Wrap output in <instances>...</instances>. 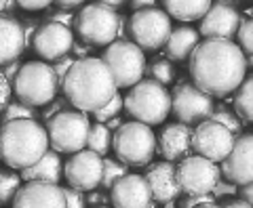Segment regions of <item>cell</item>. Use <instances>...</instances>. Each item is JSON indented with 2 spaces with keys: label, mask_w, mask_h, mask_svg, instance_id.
Returning a JSON list of instances; mask_svg holds the SVG:
<instances>
[{
  "label": "cell",
  "mask_w": 253,
  "mask_h": 208,
  "mask_svg": "<svg viewBox=\"0 0 253 208\" xmlns=\"http://www.w3.org/2000/svg\"><path fill=\"white\" fill-rule=\"evenodd\" d=\"M234 114L239 116L245 122L253 120V80L247 76L239 84L236 89V97H234Z\"/></svg>",
  "instance_id": "27"
},
{
  "label": "cell",
  "mask_w": 253,
  "mask_h": 208,
  "mask_svg": "<svg viewBox=\"0 0 253 208\" xmlns=\"http://www.w3.org/2000/svg\"><path fill=\"white\" fill-rule=\"evenodd\" d=\"M101 171H104V158L91 149H81L66 162L63 177L72 189L93 191L101 183Z\"/></svg>",
  "instance_id": "14"
},
{
  "label": "cell",
  "mask_w": 253,
  "mask_h": 208,
  "mask_svg": "<svg viewBox=\"0 0 253 208\" xmlns=\"http://www.w3.org/2000/svg\"><path fill=\"white\" fill-rule=\"evenodd\" d=\"M179 191L186 196H209L221 179L219 166L203 156H186L175 169Z\"/></svg>",
  "instance_id": "11"
},
{
  "label": "cell",
  "mask_w": 253,
  "mask_h": 208,
  "mask_svg": "<svg viewBox=\"0 0 253 208\" xmlns=\"http://www.w3.org/2000/svg\"><path fill=\"white\" fill-rule=\"evenodd\" d=\"M247 59L232 40L207 38L196 44L188 57L192 84L209 97H226L234 93L247 74Z\"/></svg>",
  "instance_id": "1"
},
{
  "label": "cell",
  "mask_w": 253,
  "mask_h": 208,
  "mask_svg": "<svg viewBox=\"0 0 253 208\" xmlns=\"http://www.w3.org/2000/svg\"><path fill=\"white\" fill-rule=\"evenodd\" d=\"M13 208H66L63 187L57 183L28 181L15 194Z\"/></svg>",
  "instance_id": "18"
},
{
  "label": "cell",
  "mask_w": 253,
  "mask_h": 208,
  "mask_svg": "<svg viewBox=\"0 0 253 208\" xmlns=\"http://www.w3.org/2000/svg\"><path fill=\"white\" fill-rule=\"evenodd\" d=\"M41 26L36 19H30V21H26V28H23V36H26V46L30 44V40H32V36H34V32H36V28Z\"/></svg>",
  "instance_id": "45"
},
{
  "label": "cell",
  "mask_w": 253,
  "mask_h": 208,
  "mask_svg": "<svg viewBox=\"0 0 253 208\" xmlns=\"http://www.w3.org/2000/svg\"><path fill=\"white\" fill-rule=\"evenodd\" d=\"M106 198H108L106 194H99V191H95V189H93V191H91V196L86 198V202H91L93 206H97V204H104V202H106Z\"/></svg>",
  "instance_id": "47"
},
{
  "label": "cell",
  "mask_w": 253,
  "mask_h": 208,
  "mask_svg": "<svg viewBox=\"0 0 253 208\" xmlns=\"http://www.w3.org/2000/svg\"><path fill=\"white\" fill-rule=\"evenodd\" d=\"M89 118L84 111L63 109L46 120V137L49 145L57 154H76L86 147V133H89Z\"/></svg>",
  "instance_id": "8"
},
{
  "label": "cell",
  "mask_w": 253,
  "mask_h": 208,
  "mask_svg": "<svg viewBox=\"0 0 253 208\" xmlns=\"http://www.w3.org/2000/svg\"><path fill=\"white\" fill-rule=\"evenodd\" d=\"M46 21H55V23H61V26H66V28H70L72 30V26H74V13L72 11H66V9H55V11H51L49 13V19Z\"/></svg>",
  "instance_id": "37"
},
{
  "label": "cell",
  "mask_w": 253,
  "mask_h": 208,
  "mask_svg": "<svg viewBox=\"0 0 253 208\" xmlns=\"http://www.w3.org/2000/svg\"><path fill=\"white\" fill-rule=\"evenodd\" d=\"M63 200H66V208H86L84 191L68 187V189H63Z\"/></svg>",
  "instance_id": "36"
},
{
  "label": "cell",
  "mask_w": 253,
  "mask_h": 208,
  "mask_svg": "<svg viewBox=\"0 0 253 208\" xmlns=\"http://www.w3.org/2000/svg\"><path fill=\"white\" fill-rule=\"evenodd\" d=\"M123 107H126V114L137 122L154 126L165 122L171 114V95L154 80H139L131 86L126 97H123Z\"/></svg>",
  "instance_id": "4"
},
{
  "label": "cell",
  "mask_w": 253,
  "mask_h": 208,
  "mask_svg": "<svg viewBox=\"0 0 253 208\" xmlns=\"http://www.w3.org/2000/svg\"><path fill=\"white\" fill-rule=\"evenodd\" d=\"M213 105H215L213 97L203 93L192 82H181L171 93V111L175 114L179 122H184L188 126L207 120Z\"/></svg>",
  "instance_id": "12"
},
{
  "label": "cell",
  "mask_w": 253,
  "mask_h": 208,
  "mask_svg": "<svg viewBox=\"0 0 253 208\" xmlns=\"http://www.w3.org/2000/svg\"><path fill=\"white\" fill-rule=\"evenodd\" d=\"M61 177H63V164H61L59 154L53 149H46L36 164H32L21 171V179L26 183L28 181H42V183H57L59 185Z\"/></svg>",
  "instance_id": "23"
},
{
  "label": "cell",
  "mask_w": 253,
  "mask_h": 208,
  "mask_svg": "<svg viewBox=\"0 0 253 208\" xmlns=\"http://www.w3.org/2000/svg\"><path fill=\"white\" fill-rule=\"evenodd\" d=\"M219 174L234 185H247L253 181V135H239L234 145L224 160H221Z\"/></svg>",
  "instance_id": "16"
},
{
  "label": "cell",
  "mask_w": 253,
  "mask_h": 208,
  "mask_svg": "<svg viewBox=\"0 0 253 208\" xmlns=\"http://www.w3.org/2000/svg\"><path fill=\"white\" fill-rule=\"evenodd\" d=\"M97 2L110 6V9H118V6H125L126 4V0H97Z\"/></svg>",
  "instance_id": "51"
},
{
  "label": "cell",
  "mask_w": 253,
  "mask_h": 208,
  "mask_svg": "<svg viewBox=\"0 0 253 208\" xmlns=\"http://www.w3.org/2000/svg\"><path fill=\"white\" fill-rule=\"evenodd\" d=\"M156 147L167 162L184 160L192 151V129L184 122L167 124L156 139Z\"/></svg>",
  "instance_id": "20"
},
{
  "label": "cell",
  "mask_w": 253,
  "mask_h": 208,
  "mask_svg": "<svg viewBox=\"0 0 253 208\" xmlns=\"http://www.w3.org/2000/svg\"><path fill=\"white\" fill-rule=\"evenodd\" d=\"M144 74H150L152 76L154 82L158 84H171L173 80H175V68H173V63L169 59H154L150 66H146V71Z\"/></svg>",
  "instance_id": "29"
},
{
  "label": "cell",
  "mask_w": 253,
  "mask_h": 208,
  "mask_svg": "<svg viewBox=\"0 0 253 208\" xmlns=\"http://www.w3.org/2000/svg\"><path fill=\"white\" fill-rule=\"evenodd\" d=\"M63 109H70V101H68V99H57V101H53V103H51V107H49V109H44V111H42V116L49 120L51 116L59 114V111H63Z\"/></svg>",
  "instance_id": "41"
},
{
  "label": "cell",
  "mask_w": 253,
  "mask_h": 208,
  "mask_svg": "<svg viewBox=\"0 0 253 208\" xmlns=\"http://www.w3.org/2000/svg\"><path fill=\"white\" fill-rule=\"evenodd\" d=\"M93 208H108V206H93Z\"/></svg>",
  "instance_id": "56"
},
{
  "label": "cell",
  "mask_w": 253,
  "mask_h": 208,
  "mask_svg": "<svg viewBox=\"0 0 253 208\" xmlns=\"http://www.w3.org/2000/svg\"><path fill=\"white\" fill-rule=\"evenodd\" d=\"M15 2L26 11H42V9H49L55 0H15Z\"/></svg>",
  "instance_id": "38"
},
{
  "label": "cell",
  "mask_w": 253,
  "mask_h": 208,
  "mask_svg": "<svg viewBox=\"0 0 253 208\" xmlns=\"http://www.w3.org/2000/svg\"><path fill=\"white\" fill-rule=\"evenodd\" d=\"M11 89L17 95V99L26 105L38 107L46 105L55 99L59 89V82L55 78V71L44 61H28L19 68Z\"/></svg>",
  "instance_id": "5"
},
{
  "label": "cell",
  "mask_w": 253,
  "mask_h": 208,
  "mask_svg": "<svg viewBox=\"0 0 253 208\" xmlns=\"http://www.w3.org/2000/svg\"><path fill=\"white\" fill-rule=\"evenodd\" d=\"M49 149V137L36 120H11L0 126V160L15 171L36 164Z\"/></svg>",
  "instance_id": "3"
},
{
  "label": "cell",
  "mask_w": 253,
  "mask_h": 208,
  "mask_svg": "<svg viewBox=\"0 0 253 208\" xmlns=\"http://www.w3.org/2000/svg\"><path fill=\"white\" fill-rule=\"evenodd\" d=\"M234 135L213 120H203L196 124V129L192 131V149L199 156L211 160V162H221L234 145Z\"/></svg>",
  "instance_id": "13"
},
{
  "label": "cell",
  "mask_w": 253,
  "mask_h": 208,
  "mask_svg": "<svg viewBox=\"0 0 253 208\" xmlns=\"http://www.w3.org/2000/svg\"><path fill=\"white\" fill-rule=\"evenodd\" d=\"M74 61H76V57L74 55H63V57H59L57 61H53V71H55V78H57V82H59V86H61V82H63V78H66V74L70 71V68L74 66Z\"/></svg>",
  "instance_id": "35"
},
{
  "label": "cell",
  "mask_w": 253,
  "mask_h": 208,
  "mask_svg": "<svg viewBox=\"0 0 253 208\" xmlns=\"http://www.w3.org/2000/svg\"><path fill=\"white\" fill-rule=\"evenodd\" d=\"M110 202L114 208H150L152 194L146 177L126 173L110 187Z\"/></svg>",
  "instance_id": "19"
},
{
  "label": "cell",
  "mask_w": 253,
  "mask_h": 208,
  "mask_svg": "<svg viewBox=\"0 0 253 208\" xmlns=\"http://www.w3.org/2000/svg\"><path fill=\"white\" fill-rule=\"evenodd\" d=\"M199 42V32L190 26H181L177 30H171L167 42H165V55L169 61H186Z\"/></svg>",
  "instance_id": "24"
},
{
  "label": "cell",
  "mask_w": 253,
  "mask_h": 208,
  "mask_svg": "<svg viewBox=\"0 0 253 208\" xmlns=\"http://www.w3.org/2000/svg\"><path fill=\"white\" fill-rule=\"evenodd\" d=\"M21 66H23V63L19 59H15V61H11V63H6V66H4L2 74H4L6 80H9V84H13V80H15V76H17V71H19Z\"/></svg>",
  "instance_id": "43"
},
{
  "label": "cell",
  "mask_w": 253,
  "mask_h": 208,
  "mask_svg": "<svg viewBox=\"0 0 253 208\" xmlns=\"http://www.w3.org/2000/svg\"><path fill=\"white\" fill-rule=\"evenodd\" d=\"M236 191H241V198L245 200V202L251 204V200H253V187H251V183H247V185H241V189H236Z\"/></svg>",
  "instance_id": "48"
},
{
  "label": "cell",
  "mask_w": 253,
  "mask_h": 208,
  "mask_svg": "<svg viewBox=\"0 0 253 208\" xmlns=\"http://www.w3.org/2000/svg\"><path fill=\"white\" fill-rule=\"evenodd\" d=\"M152 4H154V0H131L129 6H133L135 11H139V9H146V6H152Z\"/></svg>",
  "instance_id": "49"
},
{
  "label": "cell",
  "mask_w": 253,
  "mask_h": 208,
  "mask_svg": "<svg viewBox=\"0 0 253 208\" xmlns=\"http://www.w3.org/2000/svg\"><path fill=\"white\" fill-rule=\"evenodd\" d=\"M4 4H6V0H0V13L4 11Z\"/></svg>",
  "instance_id": "55"
},
{
  "label": "cell",
  "mask_w": 253,
  "mask_h": 208,
  "mask_svg": "<svg viewBox=\"0 0 253 208\" xmlns=\"http://www.w3.org/2000/svg\"><path fill=\"white\" fill-rule=\"evenodd\" d=\"M221 208H251V204H249V202H245V200H232V202L224 204Z\"/></svg>",
  "instance_id": "50"
},
{
  "label": "cell",
  "mask_w": 253,
  "mask_h": 208,
  "mask_svg": "<svg viewBox=\"0 0 253 208\" xmlns=\"http://www.w3.org/2000/svg\"><path fill=\"white\" fill-rule=\"evenodd\" d=\"M26 46L23 26L15 17H2L0 15V66H6L21 57Z\"/></svg>",
  "instance_id": "22"
},
{
  "label": "cell",
  "mask_w": 253,
  "mask_h": 208,
  "mask_svg": "<svg viewBox=\"0 0 253 208\" xmlns=\"http://www.w3.org/2000/svg\"><path fill=\"white\" fill-rule=\"evenodd\" d=\"M126 173H129V171H126V164H123L121 160H116V158H104V171H101V183H99V187L110 189L118 179L125 177Z\"/></svg>",
  "instance_id": "30"
},
{
  "label": "cell",
  "mask_w": 253,
  "mask_h": 208,
  "mask_svg": "<svg viewBox=\"0 0 253 208\" xmlns=\"http://www.w3.org/2000/svg\"><path fill=\"white\" fill-rule=\"evenodd\" d=\"M194 208H221V206H217L215 202H203V204H199V206H194Z\"/></svg>",
  "instance_id": "53"
},
{
  "label": "cell",
  "mask_w": 253,
  "mask_h": 208,
  "mask_svg": "<svg viewBox=\"0 0 253 208\" xmlns=\"http://www.w3.org/2000/svg\"><path fill=\"white\" fill-rule=\"evenodd\" d=\"M203 202H213V196H188L184 202L179 204V208H194Z\"/></svg>",
  "instance_id": "42"
},
{
  "label": "cell",
  "mask_w": 253,
  "mask_h": 208,
  "mask_svg": "<svg viewBox=\"0 0 253 208\" xmlns=\"http://www.w3.org/2000/svg\"><path fill=\"white\" fill-rule=\"evenodd\" d=\"M91 49H93V46L84 44V42H83V44H81V42H74L70 51L74 53V57H76V59H84V57H89V55H91Z\"/></svg>",
  "instance_id": "44"
},
{
  "label": "cell",
  "mask_w": 253,
  "mask_h": 208,
  "mask_svg": "<svg viewBox=\"0 0 253 208\" xmlns=\"http://www.w3.org/2000/svg\"><path fill=\"white\" fill-rule=\"evenodd\" d=\"M239 23H241V13L232 4L215 2L201 17L199 34L215 40H232L236 30H239Z\"/></svg>",
  "instance_id": "17"
},
{
  "label": "cell",
  "mask_w": 253,
  "mask_h": 208,
  "mask_svg": "<svg viewBox=\"0 0 253 208\" xmlns=\"http://www.w3.org/2000/svg\"><path fill=\"white\" fill-rule=\"evenodd\" d=\"M236 38H239V46L243 53L251 55L253 53V23L251 19H241L239 30H236Z\"/></svg>",
  "instance_id": "34"
},
{
  "label": "cell",
  "mask_w": 253,
  "mask_h": 208,
  "mask_svg": "<svg viewBox=\"0 0 253 208\" xmlns=\"http://www.w3.org/2000/svg\"><path fill=\"white\" fill-rule=\"evenodd\" d=\"M78 38L89 46H108L118 36V15L106 4H86L74 17Z\"/></svg>",
  "instance_id": "9"
},
{
  "label": "cell",
  "mask_w": 253,
  "mask_h": 208,
  "mask_svg": "<svg viewBox=\"0 0 253 208\" xmlns=\"http://www.w3.org/2000/svg\"><path fill=\"white\" fill-rule=\"evenodd\" d=\"M9 99H11V84H9V80L4 78L2 69H0V111L6 107Z\"/></svg>",
  "instance_id": "39"
},
{
  "label": "cell",
  "mask_w": 253,
  "mask_h": 208,
  "mask_svg": "<svg viewBox=\"0 0 253 208\" xmlns=\"http://www.w3.org/2000/svg\"><path fill=\"white\" fill-rule=\"evenodd\" d=\"M146 183L150 187V194H152V200H156V202H173L179 196L173 162L154 164L146 174Z\"/></svg>",
  "instance_id": "21"
},
{
  "label": "cell",
  "mask_w": 253,
  "mask_h": 208,
  "mask_svg": "<svg viewBox=\"0 0 253 208\" xmlns=\"http://www.w3.org/2000/svg\"><path fill=\"white\" fill-rule=\"evenodd\" d=\"M21 187V177L9 171H0V204L13 202L17 189Z\"/></svg>",
  "instance_id": "31"
},
{
  "label": "cell",
  "mask_w": 253,
  "mask_h": 208,
  "mask_svg": "<svg viewBox=\"0 0 253 208\" xmlns=\"http://www.w3.org/2000/svg\"><path fill=\"white\" fill-rule=\"evenodd\" d=\"M99 59L108 66L116 89H131L133 84H137L144 78L146 55L131 40H114V42H110Z\"/></svg>",
  "instance_id": "7"
},
{
  "label": "cell",
  "mask_w": 253,
  "mask_h": 208,
  "mask_svg": "<svg viewBox=\"0 0 253 208\" xmlns=\"http://www.w3.org/2000/svg\"><path fill=\"white\" fill-rule=\"evenodd\" d=\"M126 30L141 51H156L165 46L171 34V17L158 6H146L133 13Z\"/></svg>",
  "instance_id": "10"
},
{
  "label": "cell",
  "mask_w": 253,
  "mask_h": 208,
  "mask_svg": "<svg viewBox=\"0 0 253 208\" xmlns=\"http://www.w3.org/2000/svg\"><path fill=\"white\" fill-rule=\"evenodd\" d=\"M74 44V32L55 21H44L36 28L32 36V46L38 57L44 61H57L63 55H68Z\"/></svg>",
  "instance_id": "15"
},
{
  "label": "cell",
  "mask_w": 253,
  "mask_h": 208,
  "mask_svg": "<svg viewBox=\"0 0 253 208\" xmlns=\"http://www.w3.org/2000/svg\"><path fill=\"white\" fill-rule=\"evenodd\" d=\"M112 149L126 166L150 164L156 151V135L144 122H123L112 135Z\"/></svg>",
  "instance_id": "6"
},
{
  "label": "cell",
  "mask_w": 253,
  "mask_h": 208,
  "mask_svg": "<svg viewBox=\"0 0 253 208\" xmlns=\"http://www.w3.org/2000/svg\"><path fill=\"white\" fill-rule=\"evenodd\" d=\"M59 9H66V11H72V9H78L81 4H84V0H55Z\"/></svg>",
  "instance_id": "46"
},
{
  "label": "cell",
  "mask_w": 253,
  "mask_h": 208,
  "mask_svg": "<svg viewBox=\"0 0 253 208\" xmlns=\"http://www.w3.org/2000/svg\"><path fill=\"white\" fill-rule=\"evenodd\" d=\"M217 2H226V4H232V2H239V0H217Z\"/></svg>",
  "instance_id": "54"
},
{
  "label": "cell",
  "mask_w": 253,
  "mask_h": 208,
  "mask_svg": "<svg viewBox=\"0 0 253 208\" xmlns=\"http://www.w3.org/2000/svg\"><path fill=\"white\" fill-rule=\"evenodd\" d=\"M15 9H17V2H15V0H6L4 11H6V13H15Z\"/></svg>",
  "instance_id": "52"
},
{
  "label": "cell",
  "mask_w": 253,
  "mask_h": 208,
  "mask_svg": "<svg viewBox=\"0 0 253 208\" xmlns=\"http://www.w3.org/2000/svg\"><path fill=\"white\" fill-rule=\"evenodd\" d=\"M70 105L78 111H95L118 93L114 78L99 57L76 59L61 82Z\"/></svg>",
  "instance_id": "2"
},
{
  "label": "cell",
  "mask_w": 253,
  "mask_h": 208,
  "mask_svg": "<svg viewBox=\"0 0 253 208\" xmlns=\"http://www.w3.org/2000/svg\"><path fill=\"white\" fill-rule=\"evenodd\" d=\"M234 191H236V185H234V183H230V181H217V185L215 187H213V191H211V196H230V194H234Z\"/></svg>",
  "instance_id": "40"
},
{
  "label": "cell",
  "mask_w": 253,
  "mask_h": 208,
  "mask_svg": "<svg viewBox=\"0 0 253 208\" xmlns=\"http://www.w3.org/2000/svg\"><path fill=\"white\" fill-rule=\"evenodd\" d=\"M209 120H213V122H217V124H221V126H226V129L230 131L234 137H239L241 131H243L241 118L236 116L232 109H228L226 105H213L211 114H209Z\"/></svg>",
  "instance_id": "28"
},
{
  "label": "cell",
  "mask_w": 253,
  "mask_h": 208,
  "mask_svg": "<svg viewBox=\"0 0 253 208\" xmlns=\"http://www.w3.org/2000/svg\"><path fill=\"white\" fill-rule=\"evenodd\" d=\"M86 147L95 151L97 156H106L110 147H112V131L108 129L104 122H93L89 124V133H86Z\"/></svg>",
  "instance_id": "26"
},
{
  "label": "cell",
  "mask_w": 253,
  "mask_h": 208,
  "mask_svg": "<svg viewBox=\"0 0 253 208\" xmlns=\"http://www.w3.org/2000/svg\"><path fill=\"white\" fill-rule=\"evenodd\" d=\"M165 13L177 21H196L211 6V0H163Z\"/></svg>",
  "instance_id": "25"
},
{
  "label": "cell",
  "mask_w": 253,
  "mask_h": 208,
  "mask_svg": "<svg viewBox=\"0 0 253 208\" xmlns=\"http://www.w3.org/2000/svg\"><path fill=\"white\" fill-rule=\"evenodd\" d=\"M2 122H11V120H36L38 111L36 107L26 105V103H6V107L2 109Z\"/></svg>",
  "instance_id": "32"
},
{
  "label": "cell",
  "mask_w": 253,
  "mask_h": 208,
  "mask_svg": "<svg viewBox=\"0 0 253 208\" xmlns=\"http://www.w3.org/2000/svg\"><path fill=\"white\" fill-rule=\"evenodd\" d=\"M121 109H123V97H121V93H116L108 103H104L99 109L91 111V114H93V118L97 120V122H108L110 118H114V116L121 114Z\"/></svg>",
  "instance_id": "33"
}]
</instances>
